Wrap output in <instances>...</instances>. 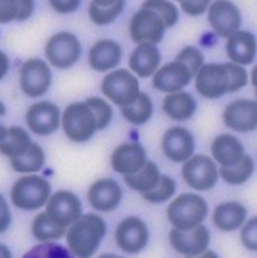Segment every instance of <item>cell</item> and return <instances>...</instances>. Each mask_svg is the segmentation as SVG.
<instances>
[{"mask_svg":"<svg viewBox=\"0 0 257 258\" xmlns=\"http://www.w3.org/2000/svg\"><path fill=\"white\" fill-rule=\"evenodd\" d=\"M106 232L107 226L101 217L95 214L81 215L65 233L68 250L76 258H91L98 250Z\"/></svg>","mask_w":257,"mask_h":258,"instance_id":"1","label":"cell"},{"mask_svg":"<svg viewBox=\"0 0 257 258\" xmlns=\"http://www.w3.org/2000/svg\"><path fill=\"white\" fill-rule=\"evenodd\" d=\"M166 215L175 229L189 230L206 220L208 203L197 194H181L169 204Z\"/></svg>","mask_w":257,"mask_h":258,"instance_id":"2","label":"cell"},{"mask_svg":"<svg viewBox=\"0 0 257 258\" xmlns=\"http://www.w3.org/2000/svg\"><path fill=\"white\" fill-rule=\"evenodd\" d=\"M52 195V185L43 176L27 175L17 179L11 187V203L20 210H37L43 207Z\"/></svg>","mask_w":257,"mask_h":258,"instance_id":"3","label":"cell"},{"mask_svg":"<svg viewBox=\"0 0 257 258\" xmlns=\"http://www.w3.org/2000/svg\"><path fill=\"white\" fill-rule=\"evenodd\" d=\"M61 125L65 136L73 143H87L98 132L95 114L85 101L67 105L61 114Z\"/></svg>","mask_w":257,"mask_h":258,"instance_id":"4","label":"cell"},{"mask_svg":"<svg viewBox=\"0 0 257 258\" xmlns=\"http://www.w3.org/2000/svg\"><path fill=\"white\" fill-rule=\"evenodd\" d=\"M101 91L115 105L126 107L138 98L139 81L130 70H112L101 82Z\"/></svg>","mask_w":257,"mask_h":258,"instance_id":"5","label":"cell"},{"mask_svg":"<svg viewBox=\"0 0 257 258\" xmlns=\"http://www.w3.org/2000/svg\"><path fill=\"white\" fill-rule=\"evenodd\" d=\"M82 54L79 39L70 31H59L45 43V57L53 67L67 70L73 67Z\"/></svg>","mask_w":257,"mask_h":258,"instance_id":"6","label":"cell"},{"mask_svg":"<svg viewBox=\"0 0 257 258\" xmlns=\"http://www.w3.org/2000/svg\"><path fill=\"white\" fill-rule=\"evenodd\" d=\"M181 176L184 182L197 192L211 190L219 181V167L213 158L192 155L188 161H184Z\"/></svg>","mask_w":257,"mask_h":258,"instance_id":"7","label":"cell"},{"mask_svg":"<svg viewBox=\"0 0 257 258\" xmlns=\"http://www.w3.org/2000/svg\"><path fill=\"white\" fill-rule=\"evenodd\" d=\"M53 81L52 68L48 62L33 57L23 62L19 73V85L22 93H25L28 98H40L48 91Z\"/></svg>","mask_w":257,"mask_h":258,"instance_id":"8","label":"cell"},{"mask_svg":"<svg viewBox=\"0 0 257 258\" xmlns=\"http://www.w3.org/2000/svg\"><path fill=\"white\" fill-rule=\"evenodd\" d=\"M165 31H166V25L161 20V17L155 11L143 7L133 14L129 23V34L135 43L157 45L163 39V36H165Z\"/></svg>","mask_w":257,"mask_h":258,"instance_id":"9","label":"cell"},{"mask_svg":"<svg viewBox=\"0 0 257 258\" xmlns=\"http://www.w3.org/2000/svg\"><path fill=\"white\" fill-rule=\"evenodd\" d=\"M195 88L206 99H219L229 93V78L225 63H203L195 75Z\"/></svg>","mask_w":257,"mask_h":258,"instance_id":"10","label":"cell"},{"mask_svg":"<svg viewBox=\"0 0 257 258\" xmlns=\"http://www.w3.org/2000/svg\"><path fill=\"white\" fill-rule=\"evenodd\" d=\"M115 241L126 253H139L149 241L147 224L138 217H126L115 230Z\"/></svg>","mask_w":257,"mask_h":258,"instance_id":"11","label":"cell"},{"mask_svg":"<svg viewBox=\"0 0 257 258\" xmlns=\"http://www.w3.org/2000/svg\"><path fill=\"white\" fill-rule=\"evenodd\" d=\"M208 20L214 33L226 39L240 30L242 14L231 0H216L208 8Z\"/></svg>","mask_w":257,"mask_h":258,"instance_id":"12","label":"cell"},{"mask_svg":"<svg viewBox=\"0 0 257 258\" xmlns=\"http://www.w3.org/2000/svg\"><path fill=\"white\" fill-rule=\"evenodd\" d=\"M25 121L34 135L48 136L61 125V110L52 101H39L27 110Z\"/></svg>","mask_w":257,"mask_h":258,"instance_id":"13","label":"cell"},{"mask_svg":"<svg viewBox=\"0 0 257 258\" xmlns=\"http://www.w3.org/2000/svg\"><path fill=\"white\" fill-rule=\"evenodd\" d=\"M161 149L165 156L172 162H184L195 152V138L188 128L175 125L163 135Z\"/></svg>","mask_w":257,"mask_h":258,"instance_id":"14","label":"cell"},{"mask_svg":"<svg viewBox=\"0 0 257 258\" xmlns=\"http://www.w3.org/2000/svg\"><path fill=\"white\" fill-rule=\"evenodd\" d=\"M46 214H48L58 224L68 227L82 215V204L78 195L68 190H59L50 195L46 201Z\"/></svg>","mask_w":257,"mask_h":258,"instance_id":"15","label":"cell"},{"mask_svg":"<svg viewBox=\"0 0 257 258\" xmlns=\"http://www.w3.org/2000/svg\"><path fill=\"white\" fill-rule=\"evenodd\" d=\"M209 240H211V233L203 224L189 230H180L174 227L169 232V241L172 247L184 256H195L204 252L209 246Z\"/></svg>","mask_w":257,"mask_h":258,"instance_id":"16","label":"cell"},{"mask_svg":"<svg viewBox=\"0 0 257 258\" xmlns=\"http://www.w3.org/2000/svg\"><path fill=\"white\" fill-rule=\"evenodd\" d=\"M223 122L228 128L249 133L257 127V104L252 99H237L226 105L223 111Z\"/></svg>","mask_w":257,"mask_h":258,"instance_id":"17","label":"cell"},{"mask_svg":"<svg viewBox=\"0 0 257 258\" xmlns=\"http://www.w3.org/2000/svg\"><path fill=\"white\" fill-rule=\"evenodd\" d=\"M192 81V75L188 67L181 62H169L160 67L152 75V85L158 91L163 93H177L181 91L184 87H188Z\"/></svg>","mask_w":257,"mask_h":258,"instance_id":"18","label":"cell"},{"mask_svg":"<svg viewBox=\"0 0 257 258\" xmlns=\"http://www.w3.org/2000/svg\"><path fill=\"white\" fill-rule=\"evenodd\" d=\"M87 198L93 209L99 210V212H112L121 204L123 190L115 179L102 178L90 185Z\"/></svg>","mask_w":257,"mask_h":258,"instance_id":"19","label":"cell"},{"mask_svg":"<svg viewBox=\"0 0 257 258\" xmlns=\"http://www.w3.org/2000/svg\"><path fill=\"white\" fill-rule=\"evenodd\" d=\"M147 161L146 149L139 143H123L112 153L110 162L116 173L132 175L138 172Z\"/></svg>","mask_w":257,"mask_h":258,"instance_id":"20","label":"cell"},{"mask_svg":"<svg viewBox=\"0 0 257 258\" xmlns=\"http://www.w3.org/2000/svg\"><path fill=\"white\" fill-rule=\"evenodd\" d=\"M123 59L121 45L113 39H101L88 51V63L96 72H110Z\"/></svg>","mask_w":257,"mask_h":258,"instance_id":"21","label":"cell"},{"mask_svg":"<svg viewBox=\"0 0 257 258\" xmlns=\"http://www.w3.org/2000/svg\"><path fill=\"white\" fill-rule=\"evenodd\" d=\"M161 63V53L155 43H138L129 56L130 72L139 78H150Z\"/></svg>","mask_w":257,"mask_h":258,"instance_id":"22","label":"cell"},{"mask_svg":"<svg viewBox=\"0 0 257 258\" xmlns=\"http://www.w3.org/2000/svg\"><path fill=\"white\" fill-rule=\"evenodd\" d=\"M211 155L216 164L220 167H228L237 164L243 155H245V147L242 141L236 136L229 133L219 135L211 144Z\"/></svg>","mask_w":257,"mask_h":258,"instance_id":"23","label":"cell"},{"mask_svg":"<svg viewBox=\"0 0 257 258\" xmlns=\"http://www.w3.org/2000/svg\"><path fill=\"white\" fill-rule=\"evenodd\" d=\"M226 54L237 65H251L255 59V36L249 31H236L226 37Z\"/></svg>","mask_w":257,"mask_h":258,"instance_id":"24","label":"cell"},{"mask_svg":"<svg viewBox=\"0 0 257 258\" xmlns=\"http://www.w3.org/2000/svg\"><path fill=\"white\" fill-rule=\"evenodd\" d=\"M248 217L246 207L239 201H225L220 203L213 214V221L217 229L223 232L237 230L243 226Z\"/></svg>","mask_w":257,"mask_h":258,"instance_id":"25","label":"cell"},{"mask_svg":"<svg viewBox=\"0 0 257 258\" xmlns=\"http://www.w3.org/2000/svg\"><path fill=\"white\" fill-rule=\"evenodd\" d=\"M163 110L174 121H188L197 111V101L188 91L169 93L163 99Z\"/></svg>","mask_w":257,"mask_h":258,"instance_id":"26","label":"cell"},{"mask_svg":"<svg viewBox=\"0 0 257 258\" xmlns=\"http://www.w3.org/2000/svg\"><path fill=\"white\" fill-rule=\"evenodd\" d=\"M160 169L153 161H146L144 166L139 169L138 172L132 175H126L124 181L130 187V189L139 192V194H146L153 190L158 181H160Z\"/></svg>","mask_w":257,"mask_h":258,"instance_id":"27","label":"cell"},{"mask_svg":"<svg viewBox=\"0 0 257 258\" xmlns=\"http://www.w3.org/2000/svg\"><path fill=\"white\" fill-rule=\"evenodd\" d=\"M31 144H33V141H31L28 130L13 125L8 128L7 136L4 138L2 143H0V153L11 159V158L23 155L30 149Z\"/></svg>","mask_w":257,"mask_h":258,"instance_id":"28","label":"cell"},{"mask_svg":"<svg viewBox=\"0 0 257 258\" xmlns=\"http://www.w3.org/2000/svg\"><path fill=\"white\" fill-rule=\"evenodd\" d=\"M31 233L33 237L42 243L55 241L62 238L67 233V227L58 224L46 212H40L34 217L31 223Z\"/></svg>","mask_w":257,"mask_h":258,"instance_id":"29","label":"cell"},{"mask_svg":"<svg viewBox=\"0 0 257 258\" xmlns=\"http://www.w3.org/2000/svg\"><path fill=\"white\" fill-rule=\"evenodd\" d=\"M121 114L127 122H130L133 125L146 124L153 114V104H152L150 96L147 93L139 91L138 98L132 104L121 107Z\"/></svg>","mask_w":257,"mask_h":258,"instance_id":"30","label":"cell"},{"mask_svg":"<svg viewBox=\"0 0 257 258\" xmlns=\"http://www.w3.org/2000/svg\"><path fill=\"white\" fill-rule=\"evenodd\" d=\"M10 161H11L13 170L19 172V173H28L30 175L34 172H39L43 167L45 152L37 143H33L25 153L20 155V156H16V158H11Z\"/></svg>","mask_w":257,"mask_h":258,"instance_id":"31","label":"cell"},{"mask_svg":"<svg viewBox=\"0 0 257 258\" xmlns=\"http://www.w3.org/2000/svg\"><path fill=\"white\" fill-rule=\"evenodd\" d=\"M254 173V161L249 155H243V158L234 164V166H228V167H220L219 169V176L228 184L232 185H239L246 182Z\"/></svg>","mask_w":257,"mask_h":258,"instance_id":"32","label":"cell"},{"mask_svg":"<svg viewBox=\"0 0 257 258\" xmlns=\"http://www.w3.org/2000/svg\"><path fill=\"white\" fill-rule=\"evenodd\" d=\"M124 7H126V0H118V2L110 7H98L95 4H90L88 16L95 25L104 27V25L112 23L116 17H118L124 11Z\"/></svg>","mask_w":257,"mask_h":258,"instance_id":"33","label":"cell"},{"mask_svg":"<svg viewBox=\"0 0 257 258\" xmlns=\"http://www.w3.org/2000/svg\"><path fill=\"white\" fill-rule=\"evenodd\" d=\"M141 7L155 11L161 17V20L165 22L166 28L177 25V22L180 19L178 8L172 2H169V0H144Z\"/></svg>","mask_w":257,"mask_h":258,"instance_id":"34","label":"cell"},{"mask_svg":"<svg viewBox=\"0 0 257 258\" xmlns=\"http://www.w3.org/2000/svg\"><path fill=\"white\" fill-rule=\"evenodd\" d=\"M175 189H177L175 181L169 175H161L155 189L150 192L141 194V197L149 203L160 204V203H166L169 198H172L175 194Z\"/></svg>","mask_w":257,"mask_h":258,"instance_id":"35","label":"cell"},{"mask_svg":"<svg viewBox=\"0 0 257 258\" xmlns=\"http://www.w3.org/2000/svg\"><path fill=\"white\" fill-rule=\"evenodd\" d=\"M22 258H75L67 247L53 241H45L30 249Z\"/></svg>","mask_w":257,"mask_h":258,"instance_id":"36","label":"cell"},{"mask_svg":"<svg viewBox=\"0 0 257 258\" xmlns=\"http://www.w3.org/2000/svg\"><path fill=\"white\" fill-rule=\"evenodd\" d=\"M87 105L91 108L93 114H95V119H96V125H98V130H104L110 125L112 122V118H113V110H112V105L102 99V98H98V96H91L88 99H85Z\"/></svg>","mask_w":257,"mask_h":258,"instance_id":"37","label":"cell"},{"mask_svg":"<svg viewBox=\"0 0 257 258\" xmlns=\"http://www.w3.org/2000/svg\"><path fill=\"white\" fill-rule=\"evenodd\" d=\"M175 60L177 62H181L183 65L188 67V70L191 72L192 78H195V75L198 73V70L204 63V59H203L201 51L197 48V46H194V45L184 46V48L177 54Z\"/></svg>","mask_w":257,"mask_h":258,"instance_id":"38","label":"cell"},{"mask_svg":"<svg viewBox=\"0 0 257 258\" xmlns=\"http://www.w3.org/2000/svg\"><path fill=\"white\" fill-rule=\"evenodd\" d=\"M229 78V93H236L248 84V73L242 65L234 62H225Z\"/></svg>","mask_w":257,"mask_h":258,"instance_id":"39","label":"cell"},{"mask_svg":"<svg viewBox=\"0 0 257 258\" xmlns=\"http://www.w3.org/2000/svg\"><path fill=\"white\" fill-rule=\"evenodd\" d=\"M242 244L248 250H257V218H251L243 223L242 226Z\"/></svg>","mask_w":257,"mask_h":258,"instance_id":"40","label":"cell"},{"mask_svg":"<svg viewBox=\"0 0 257 258\" xmlns=\"http://www.w3.org/2000/svg\"><path fill=\"white\" fill-rule=\"evenodd\" d=\"M211 4H213V0H180L181 11L192 17L203 16Z\"/></svg>","mask_w":257,"mask_h":258,"instance_id":"41","label":"cell"},{"mask_svg":"<svg viewBox=\"0 0 257 258\" xmlns=\"http://www.w3.org/2000/svg\"><path fill=\"white\" fill-rule=\"evenodd\" d=\"M17 16V0H0V23H11Z\"/></svg>","mask_w":257,"mask_h":258,"instance_id":"42","label":"cell"},{"mask_svg":"<svg viewBox=\"0 0 257 258\" xmlns=\"http://www.w3.org/2000/svg\"><path fill=\"white\" fill-rule=\"evenodd\" d=\"M48 4L58 14H70L79 8L81 0H48Z\"/></svg>","mask_w":257,"mask_h":258,"instance_id":"43","label":"cell"},{"mask_svg":"<svg viewBox=\"0 0 257 258\" xmlns=\"http://www.w3.org/2000/svg\"><path fill=\"white\" fill-rule=\"evenodd\" d=\"M34 0H17V22H25L34 14Z\"/></svg>","mask_w":257,"mask_h":258,"instance_id":"44","label":"cell"},{"mask_svg":"<svg viewBox=\"0 0 257 258\" xmlns=\"http://www.w3.org/2000/svg\"><path fill=\"white\" fill-rule=\"evenodd\" d=\"M10 226H11V209L5 197L0 194V233L7 232Z\"/></svg>","mask_w":257,"mask_h":258,"instance_id":"45","label":"cell"},{"mask_svg":"<svg viewBox=\"0 0 257 258\" xmlns=\"http://www.w3.org/2000/svg\"><path fill=\"white\" fill-rule=\"evenodd\" d=\"M10 72V59L5 51L0 50V81H2Z\"/></svg>","mask_w":257,"mask_h":258,"instance_id":"46","label":"cell"},{"mask_svg":"<svg viewBox=\"0 0 257 258\" xmlns=\"http://www.w3.org/2000/svg\"><path fill=\"white\" fill-rule=\"evenodd\" d=\"M186 258H219V255H217L214 250L206 249V250H204V252H201L200 255H195V256H186Z\"/></svg>","mask_w":257,"mask_h":258,"instance_id":"47","label":"cell"},{"mask_svg":"<svg viewBox=\"0 0 257 258\" xmlns=\"http://www.w3.org/2000/svg\"><path fill=\"white\" fill-rule=\"evenodd\" d=\"M0 258H13V253L8 246L0 243Z\"/></svg>","mask_w":257,"mask_h":258,"instance_id":"48","label":"cell"},{"mask_svg":"<svg viewBox=\"0 0 257 258\" xmlns=\"http://www.w3.org/2000/svg\"><path fill=\"white\" fill-rule=\"evenodd\" d=\"M116 2H118V0H91V4H95L98 7H110Z\"/></svg>","mask_w":257,"mask_h":258,"instance_id":"49","label":"cell"},{"mask_svg":"<svg viewBox=\"0 0 257 258\" xmlns=\"http://www.w3.org/2000/svg\"><path fill=\"white\" fill-rule=\"evenodd\" d=\"M7 132H8V127H5V125L0 124V143H2L4 138L7 136Z\"/></svg>","mask_w":257,"mask_h":258,"instance_id":"50","label":"cell"},{"mask_svg":"<svg viewBox=\"0 0 257 258\" xmlns=\"http://www.w3.org/2000/svg\"><path fill=\"white\" fill-rule=\"evenodd\" d=\"M98 258H123L120 255H115V253H101Z\"/></svg>","mask_w":257,"mask_h":258,"instance_id":"51","label":"cell"},{"mask_svg":"<svg viewBox=\"0 0 257 258\" xmlns=\"http://www.w3.org/2000/svg\"><path fill=\"white\" fill-rule=\"evenodd\" d=\"M5 114H7V107L2 101H0V118H4Z\"/></svg>","mask_w":257,"mask_h":258,"instance_id":"52","label":"cell"},{"mask_svg":"<svg viewBox=\"0 0 257 258\" xmlns=\"http://www.w3.org/2000/svg\"><path fill=\"white\" fill-rule=\"evenodd\" d=\"M255 79H257V68L252 70V81H251V82H252L254 87H255Z\"/></svg>","mask_w":257,"mask_h":258,"instance_id":"53","label":"cell"},{"mask_svg":"<svg viewBox=\"0 0 257 258\" xmlns=\"http://www.w3.org/2000/svg\"><path fill=\"white\" fill-rule=\"evenodd\" d=\"M178 2H180V0H178Z\"/></svg>","mask_w":257,"mask_h":258,"instance_id":"54","label":"cell"}]
</instances>
